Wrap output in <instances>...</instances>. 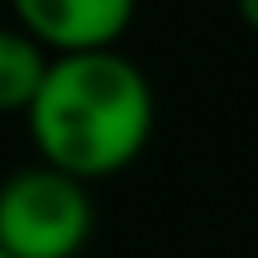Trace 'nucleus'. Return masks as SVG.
<instances>
[{
  "mask_svg": "<svg viewBox=\"0 0 258 258\" xmlns=\"http://www.w3.org/2000/svg\"><path fill=\"white\" fill-rule=\"evenodd\" d=\"M24 120L43 163L96 182L144 153L153 134V86L115 48L53 53Z\"/></svg>",
  "mask_w": 258,
  "mask_h": 258,
  "instance_id": "nucleus-1",
  "label": "nucleus"
},
{
  "mask_svg": "<svg viewBox=\"0 0 258 258\" xmlns=\"http://www.w3.org/2000/svg\"><path fill=\"white\" fill-rule=\"evenodd\" d=\"M91 225L86 182L43 158L0 182V253L10 258H77Z\"/></svg>",
  "mask_w": 258,
  "mask_h": 258,
  "instance_id": "nucleus-2",
  "label": "nucleus"
},
{
  "mask_svg": "<svg viewBox=\"0 0 258 258\" xmlns=\"http://www.w3.org/2000/svg\"><path fill=\"white\" fill-rule=\"evenodd\" d=\"M139 0H10L15 24L34 34L48 53L115 48L134 19Z\"/></svg>",
  "mask_w": 258,
  "mask_h": 258,
  "instance_id": "nucleus-3",
  "label": "nucleus"
},
{
  "mask_svg": "<svg viewBox=\"0 0 258 258\" xmlns=\"http://www.w3.org/2000/svg\"><path fill=\"white\" fill-rule=\"evenodd\" d=\"M48 62L53 53L34 34H24L19 24H0V115H24L34 105Z\"/></svg>",
  "mask_w": 258,
  "mask_h": 258,
  "instance_id": "nucleus-4",
  "label": "nucleus"
},
{
  "mask_svg": "<svg viewBox=\"0 0 258 258\" xmlns=\"http://www.w3.org/2000/svg\"><path fill=\"white\" fill-rule=\"evenodd\" d=\"M234 10H239V19L258 34V0H234Z\"/></svg>",
  "mask_w": 258,
  "mask_h": 258,
  "instance_id": "nucleus-5",
  "label": "nucleus"
},
{
  "mask_svg": "<svg viewBox=\"0 0 258 258\" xmlns=\"http://www.w3.org/2000/svg\"><path fill=\"white\" fill-rule=\"evenodd\" d=\"M0 258H10V253H0Z\"/></svg>",
  "mask_w": 258,
  "mask_h": 258,
  "instance_id": "nucleus-6",
  "label": "nucleus"
}]
</instances>
